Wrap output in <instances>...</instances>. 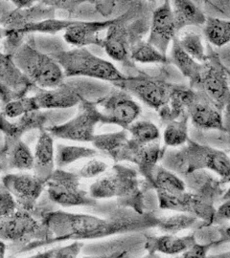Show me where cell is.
<instances>
[{"mask_svg": "<svg viewBox=\"0 0 230 258\" xmlns=\"http://www.w3.org/2000/svg\"><path fill=\"white\" fill-rule=\"evenodd\" d=\"M129 58L132 62L140 63H161L168 64L167 55H162L157 48L151 45L147 40H139L129 51Z\"/></svg>", "mask_w": 230, "mask_h": 258, "instance_id": "e575fe53", "label": "cell"}, {"mask_svg": "<svg viewBox=\"0 0 230 258\" xmlns=\"http://www.w3.org/2000/svg\"><path fill=\"white\" fill-rule=\"evenodd\" d=\"M15 9L12 1H0V26L10 13Z\"/></svg>", "mask_w": 230, "mask_h": 258, "instance_id": "c3c4849f", "label": "cell"}, {"mask_svg": "<svg viewBox=\"0 0 230 258\" xmlns=\"http://www.w3.org/2000/svg\"><path fill=\"white\" fill-rule=\"evenodd\" d=\"M97 155L98 151L94 148L58 144L56 147L55 165L57 168L64 169V167L73 164L76 161L89 159Z\"/></svg>", "mask_w": 230, "mask_h": 258, "instance_id": "f546056e", "label": "cell"}, {"mask_svg": "<svg viewBox=\"0 0 230 258\" xmlns=\"http://www.w3.org/2000/svg\"><path fill=\"white\" fill-rule=\"evenodd\" d=\"M36 110H38V107H37L36 100L33 96L32 97L26 96L18 100H14L2 107V111L8 120L18 119L29 112Z\"/></svg>", "mask_w": 230, "mask_h": 258, "instance_id": "ab89813d", "label": "cell"}, {"mask_svg": "<svg viewBox=\"0 0 230 258\" xmlns=\"http://www.w3.org/2000/svg\"><path fill=\"white\" fill-rule=\"evenodd\" d=\"M4 133L0 130V156H1V153H2V150H3V147H4Z\"/></svg>", "mask_w": 230, "mask_h": 258, "instance_id": "816d5d0a", "label": "cell"}, {"mask_svg": "<svg viewBox=\"0 0 230 258\" xmlns=\"http://www.w3.org/2000/svg\"><path fill=\"white\" fill-rule=\"evenodd\" d=\"M205 258H229V252L226 251L224 253H221L219 255H212V256H206Z\"/></svg>", "mask_w": 230, "mask_h": 258, "instance_id": "f5cc1de1", "label": "cell"}, {"mask_svg": "<svg viewBox=\"0 0 230 258\" xmlns=\"http://www.w3.org/2000/svg\"><path fill=\"white\" fill-rule=\"evenodd\" d=\"M81 178L78 174L56 168L46 183L48 199L63 207H91L97 204L89 194L80 186Z\"/></svg>", "mask_w": 230, "mask_h": 258, "instance_id": "30bf717a", "label": "cell"}, {"mask_svg": "<svg viewBox=\"0 0 230 258\" xmlns=\"http://www.w3.org/2000/svg\"><path fill=\"white\" fill-rule=\"evenodd\" d=\"M18 210V205L8 189L0 182V220L14 214Z\"/></svg>", "mask_w": 230, "mask_h": 258, "instance_id": "7bdbcfd3", "label": "cell"}, {"mask_svg": "<svg viewBox=\"0 0 230 258\" xmlns=\"http://www.w3.org/2000/svg\"><path fill=\"white\" fill-rule=\"evenodd\" d=\"M206 18L229 20L230 1H195Z\"/></svg>", "mask_w": 230, "mask_h": 258, "instance_id": "b9f144b4", "label": "cell"}, {"mask_svg": "<svg viewBox=\"0 0 230 258\" xmlns=\"http://www.w3.org/2000/svg\"><path fill=\"white\" fill-rule=\"evenodd\" d=\"M129 134L127 129H122L117 132L98 134L92 140L94 148L102 152L108 154V156L113 159L121 148H123L129 141Z\"/></svg>", "mask_w": 230, "mask_h": 258, "instance_id": "1f68e13d", "label": "cell"}, {"mask_svg": "<svg viewBox=\"0 0 230 258\" xmlns=\"http://www.w3.org/2000/svg\"><path fill=\"white\" fill-rule=\"evenodd\" d=\"M108 165L101 160L92 159L80 169L78 175L80 178L90 179L105 173L108 170Z\"/></svg>", "mask_w": 230, "mask_h": 258, "instance_id": "ee69618b", "label": "cell"}, {"mask_svg": "<svg viewBox=\"0 0 230 258\" xmlns=\"http://www.w3.org/2000/svg\"><path fill=\"white\" fill-rule=\"evenodd\" d=\"M230 217V202L229 199L223 201V203L215 211L212 224H216L221 221H228Z\"/></svg>", "mask_w": 230, "mask_h": 258, "instance_id": "bcb514c9", "label": "cell"}, {"mask_svg": "<svg viewBox=\"0 0 230 258\" xmlns=\"http://www.w3.org/2000/svg\"><path fill=\"white\" fill-rule=\"evenodd\" d=\"M37 1L33 0H13L12 3L16 9L24 10L31 8L36 4Z\"/></svg>", "mask_w": 230, "mask_h": 258, "instance_id": "681fc988", "label": "cell"}, {"mask_svg": "<svg viewBox=\"0 0 230 258\" xmlns=\"http://www.w3.org/2000/svg\"><path fill=\"white\" fill-rule=\"evenodd\" d=\"M148 185L156 191L175 194L186 190L183 180L162 166H156L147 182Z\"/></svg>", "mask_w": 230, "mask_h": 258, "instance_id": "83f0119b", "label": "cell"}, {"mask_svg": "<svg viewBox=\"0 0 230 258\" xmlns=\"http://www.w3.org/2000/svg\"><path fill=\"white\" fill-rule=\"evenodd\" d=\"M113 85L131 97H135L149 107L159 112L168 105L176 84L153 78L146 74L128 77Z\"/></svg>", "mask_w": 230, "mask_h": 258, "instance_id": "9c48e42d", "label": "cell"}, {"mask_svg": "<svg viewBox=\"0 0 230 258\" xmlns=\"http://www.w3.org/2000/svg\"><path fill=\"white\" fill-rule=\"evenodd\" d=\"M6 249H7L6 244H5L3 241L0 240V258H5Z\"/></svg>", "mask_w": 230, "mask_h": 258, "instance_id": "f907efd6", "label": "cell"}, {"mask_svg": "<svg viewBox=\"0 0 230 258\" xmlns=\"http://www.w3.org/2000/svg\"><path fill=\"white\" fill-rule=\"evenodd\" d=\"M158 223L157 228L166 234L175 235L180 231L190 229L199 221L197 217L187 213L177 212L168 217H157Z\"/></svg>", "mask_w": 230, "mask_h": 258, "instance_id": "d590c367", "label": "cell"}, {"mask_svg": "<svg viewBox=\"0 0 230 258\" xmlns=\"http://www.w3.org/2000/svg\"><path fill=\"white\" fill-rule=\"evenodd\" d=\"M102 121V114L97 103L83 100L71 119L64 123L48 129L47 132L53 138L67 141L91 143L95 136L96 125Z\"/></svg>", "mask_w": 230, "mask_h": 258, "instance_id": "ba28073f", "label": "cell"}, {"mask_svg": "<svg viewBox=\"0 0 230 258\" xmlns=\"http://www.w3.org/2000/svg\"><path fill=\"white\" fill-rule=\"evenodd\" d=\"M175 39L184 52L197 62L202 63L206 59V51L203 45V36L198 30L185 28L176 34Z\"/></svg>", "mask_w": 230, "mask_h": 258, "instance_id": "f1b7e54d", "label": "cell"}, {"mask_svg": "<svg viewBox=\"0 0 230 258\" xmlns=\"http://www.w3.org/2000/svg\"><path fill=\"white\" fill-rule=\"evenodd\" d=\"M206 59L192 81L190 88L205 94L221 109L229 105V70L222 64L210 44L206 46Z\"/></svg>", "mask_w": 230, "mask_h": 258, "instance_id": "52a82bcc", "label": "cell"}, {"mask_svg": "<svg viewBox=\"0 0 230 258\" xmlns=\"http://www.w3.org/2000/svg\"><path fill=\"white\" fill-rule=\"evenodd\" d=\"M152 189L142 181L133 166L115 165L107 174L90 185L89 195L95 200L116 198L120 207L128 208L139 214L145 213L146 190Z\"/></svg>", "mask_w": 230, "mask_h": 258, "instance_id": "3957f363", "label": "cell"}, {"mask_svg": "<svg viewBox=\"0 0 230 258\" xmlns=\"http://www.w3.org/2000/svg\"><path fill=\"white\" fill-rule=\"evenodd\" d=\"M167 57L169 63L175 65L185 78L189 79V82L193 80L200 70L201 63L197 62L190 55L184 52L178 45L175 37L172 41L170 55H167Z\"/></svg>", "mask_w": 230, "mask_h": 258, "instance_id": "d6a6232c", "label": "cell"}, {"mask_svg": "<svg viewBox=\"0 0 230 258\" xmlns=\"http://www.w3.org/2000/svg\"><path fill=\"white\" fill-rule=\"evenodd\" d=\"M164 152L165 148H161L157 141L148 145H139L129 139L112 160L115 162L128 161L134 164L137 166L139 174L143 176L144 180L147 182L153 169L162 158Z\"/></svg>", "mask_w": 230, "mask_h": 258, "instance_id": "e0dca14e", "label": "cell"}, {"mask_svg": "<svg viewBox=\"0 0 230 258\" xmlns=\"http://www.w3.org/2000/svg\"><path fill=\"white\" fill-rule=\"evenodd\" d=\"M29 44L51 56L62 68L65 78H88L113 84L124 81L127 76L110 61L91 53L86 47L65 49L60 39L31 34Z\"/></svg>", "mask_w": 230, "mask_h": 258, "instance_id": "7a4b0ae2", "label": "cell"}, {"mask_svg": "<svg viewBox=\"0 0 230 258\" xmlns=\"http://www.w3.org/2000/svg\"><path fill=\"white\" fill-rule=\"evenodd\" d=\"M203 33L210 45L221 48L229 43L230 21L223 19L206 18Z\"/></svg>", "mask_w": 230, "mask_h": 258, "instance_id": "4dcf8cb0", "label": "cell"}, {"mask_svg": "<svg viewBox=\"0 0 230 258\" xmlns=\"http://www.w3.org/2000/svg\"><path fill=\"white\" fill-rule=\"evenodd\" d=\"M0 130L9 136H15V126L13 121H10L4 115L2 108L0 107Z\"/></svg>", "mask_w": 230, "mask_h": 258, "instance_id": "7dc6e473", "label": "cell"}, {"mask_svg": "<svg viewBox=\"0 0 230 258\" xmlns=\"http://www.w3.org/2000/svg\"><path fill=\"white\" fill-rule=\"evenodd\" d=\"M96 103L101 112L102 124H115L123 129L128 128L142 112L129 93L117 87H113Z\"/></svg>", "mask_w": 230, "mask_h": 258, "instance_id": "7c38bea8", "label": "cell"}, {"mask_svg": "<svg viewBox=\"0 0 230 258\" xmlns=\"http://www.w3.org/2000/svg\"><path fill=\"white\" fill-rule=\"evenodd\" d=\"M128 14L117 18L108 28L107 36L103 38L102 47L112 59L126 64L131 65L129 51L133 45V40L129 27Z\"/></svg>", "mask_w": 230, "mask_h": 258, "instance_id": "d6986e66", "label": "cell"}, {"mask_svg": "<svg viewBox=\"0 0 230 258\" xmlns=\"http://www.w3.org/2000/svg\"><path fill=\"white\" fill-rule=\"evenodd\" d=\"M186 113L195 128L224 132L222 111L205 94L190 88Z\"/></svg>", "mask_w": 230, "mask_h": 258, "instance_id": "9a60e30c", "label": "cell"}, {"mask_svg": "<svg viewBox=\"0 0 230 258\" xmlns=\"http://www.w3.org/2000/svg\"><path fill=\"white\" fill-rule=\"evenodd\" d=\"M162 165L174 173L183 176L199 170H212L228 183L230 176L229 156L223 150L202 145L192 139L179 149L167 150L160 159Z\"/></svg>", "mask_w": 230, "mask_h": 258, "instance_id": "277c9868", "label": "cell"}, {"mask_svg": "<svg viewBox=\"0 0 230 258\" xmlns=\"http://www.w3.org/2000/svg\"><path fill=\"white\" fill-rule=\"evenodd\" d=\"M33 153L22 138L5 135L4 147L0 156V172L12 169L33 170Z\"/></svg>", "mask_w": 230, "mask_h": 258, "instance_id": "44dd1931", "label": "cell"}, {"mask_svg": "<svg viewBox=\"0 0 230 258\" xmlns=\"http://www.w3.org/2000/svg\"><path fill=\"white\" fill-rule=\"evenodd\" d=\"M134 1H88L92 9L106 20H112L125 15Z\"/></svg>", "mask_w": 230, "mask_h": 258, "instance_id": "f35d334b", "label": "cell"}, {"mask_svg": "<svg viewBox=\"0 0 230 258\" xmlns=\"http://www.w3.org/2000/svg\"><path fill=\"white\" fill-rule=\"evenodd\" d=\"M73 21L74 20H70V19H45L40 22L29 24L27 26L20 29L19 32H17V34H21V35L26 36L30 34L35 35L36 33H37V34L55 36L56 34H58L59 32L65 31L66 28L72 24Z\"/></svg>", "mask_w": 230, "mask_h": 258, "instance_id": "8d00e7d4", "label": "cell"}, {"mask_svg": "<svg viewBox=\"0 0 230 258\" xmlns=\"http://www.w3.org/2000/svg\"><path fill=\"white\" fill-rule=\"evenodd\" d=\"M170 3L175 20L176 34L185 28L203 27L206 17L195 1L175 0Z\"/></svg>", "mask_w": 230, "mask_h": 258, "instance_id": "4316f807", "label": "cell"}, {"mask_svg": "<svg viewBox=\"0 0 230 258\" xmlns=\"http://www.w3.org/2000/svg\"><path fill=\"white\" fill-rule=\"evenodd\" d=\"M56 19V10L47 5L45 1H37L28 9L13 10L1 24L6 33H17L29 24L40 22L45 19Z\"/></svg>", "mask_w": 230, "mask_h": 258, "instance_id": "603a6c76", "label": "cell"}, {"mask_svg": "<svg viewBox=\"0 0 230 258\" xmlns=\"http://www.w3.org/2000/svg\"><path fill=\"white\" fill-rule=\"evenodd\" d=\"M119 207L105 218L92 214L72 212H49L42 215L41 222L50 232L51 237L43 241H35L23 250L38 248L42 245L67 240H92L104 238L114 234L157 228L158 219L153 212L139 214L136 212Z\"/></svg>", "mask_w": 230, "mask_h": 258, "instance_id": "6da1fadb", "label": "cell"}, {"mask_svg": "<svg viewBox=\"0 0 230 258\" xmlns=\"http://www.w3.org/2000/svg\"><path fill=\"white\" fill-rule=\"evenodd\" d=\"M139 258H161L157 253H153V252H148V254H146L145 256H142V257Z\"/></svg>", "mask_w": 230, "mask_h": 258, "instance_id": "db71d44e", "label": "cell"}, {"mask_svg": "<svg viewBox=\"0 0 230 258\" xmlns=\"http://www.w3.org/2000/svg\"><path fill=\"white\" fill-rule=\"evenodd\" d=\"M84 244L81 241H74L72 244L65 247L49 249L28 258H77ZM82 258H103V256H83Z\"/></svg>", "mask_w": 230, "mask_h": 258, "instance_id": "60d3db41", "label": "cell"}, {"mask_svg": "<svg viewBox=\"0 0 230 258\" xmlns=\"http://www.w3.org/2000/svg\"><path fill=\"white\" fill-rule=\"evenodd\" d=\"M198 242L194 234L177 236L164 234L160 236H146L144 249L148 252L163 253L167 255H178L191 249Z\"/></svg>", "mask_w": 230, "mask_h": 258, "instance_id": "d4e9b609", "label": "cell"}, {"mask_svg": "<svg viewBox=\"0 0 230 258\" xmlns=\"http://www.w3.org/2000/svg\"><path fill=\"white\" fill-rule=\"evenodd\" d=\"M131 140L139 145H148L157 141L160 137L159 129L150 120H135L127 128Z\"/></svg>", "mask_w": 230, "mask_h": 258, "instance_id": "74e56055", "label": "cell"}, {"mask_svg": "<svg viewBox=\"0 0 230 258\" xmlns=\"http://www.w3.org/2000/svg\"><path fill=\"white\" fill-rule=\"evenodd\" d=\"M209 248L210 245H200L197 243L191 249L181 253L182 255L175 258H205Z\"/></svg>", "mask_w": 230, "mask_h": 258, "instance_id": "f6af8a7d", "label": "cell"}, {"mask_svg": "<svg viewBox=\"0 0 230 258\" xmlns=\"http://www.w3.org/2000/svg\"><path fill=\"white\" fill-rule=\"evenodd\" d=\"M111 86L88 78H65L53 89L34 87L32 92L38 109H70L83 100L97 102L111 91Z\"/></svg>", "mask_w": 230, "mask_h": 258, "instance_id": "5b68a950", "label": "cell"}, {"mask_svg": "<svg viewBox=\"0 0 230 258\" xmlns=\"http://www.w3.org/2000/svg\"><path fill=\"white\" fill-rule=\"evenodd\" d=\"M1 183L14 197L18 209L32 212L45 189V183L29 173H9L2 177Z\"/></svg>", "mask_w": 230, "mask_h": 258, "instance_id": "4fadbf2b", "label": "cell"}, {"mask_svg": "<svg viewBox=\"0 0 230 258\" xmlns=\"http://www.w3.org/2000/svg\"><path fill=\"white\" fill-rule=\"evenodd\" d=\"M34 156L33 170L43 183H47L55 171V147L53 137L45 131H39Z\"/></svg>", "mask_w": 230, "mask_h": 258, "instance_id": "cb8c5ba5", "label": "cell"}, {"mask_svg": "<svg viewBox=\"0 0 230 258\" xmlns=\"http://www.w3.org/2000/svg\"><path fill=\"white\" fill-rule=\"evenodd\" d=\"M35 85L22 74L11 56L0 51V103L1 108L8 102L26 97Z\"/></svg>", "mask_w": 230, "mask_h": 258, "instance_id": "2e32d148", "label": "cell"}, {"mask_svg": "<svg viewBox=\"0 0 230 258\" xmlns=\"http://www.w3.org/2000/svg\"><path fill=\"white\" fill-rule=\"evenodd\" d=\"M51 237L43 223L32 212L18 209L9 217L0 220V240L11 243L30 244Z\"/></svg>", "mask_w": 230, "mask_h": 258, "instance_id": "8fae6325", "label": "cell"}, {"mask_svg": "<svg viewBox=\"0 0 230 258\" xmlns=\"http://www.w3.org/2000/svg\"><path fill=\"white\" fill-rule=\"evenodd\" d=\"M188 120V114L184 113L178 119L167 123L163 132V142L166 147L180 148L186 144L189 139Z\"/></svg>", "mask_w": 230, "mask_h": 258, "instance_id": "836d02e7", "label": "cell"}, {"mask_svg": "<svg viewBox=\"0 0 230 258\" xmlns=\"http://www.w3.org/2000/svg\"><path fill=\"white\" fill-rule=\"evenodd\" d=\"M186 182H184L186 188L189 191L196 194L206 203L214 206L216 199L221 194V183L217 178L212 176L205 170L195 171L191 174L185 176ZM184 179V180H185Z\"/></svg>", "mask_w": 230, "mask_h": 258, "instance_id": "484cf974", "label": "cell"}, {"mask_svg": "<svg viewBox=\"0 0 230 258\" xmlns=\"http://www.w3.org/2000/svg\"><path fill=\"white\" fill-rule=\"evenodd\" d=\"M150 35L147 42L167 55L170 43L176 36L175 20L170 1H164L155 8L150 23Z\"/></svg>", "mask_w": 230, "mask_h": 258, "instance_id": "ac0fdd59", "label": "cell"}, {"mask_svg": "<svg viewBox=\"0 0 230 258\" xmlns=\"http://www.w3.org/2000/svg\"><path fill=\"white\" fill-rule=\"evenodd\" d=\"M115 19L104 21L74 20L72 24L65 29L64 39L66 43L76 46V48L88 45L102 47L103 38L99 37V33L104 30H108Z\"/></svg>", "mask_w": 230, "mask_h": 258, "instance_id": "7402d4cb", "label": "cell"}, {"mask_svg": "<svg viewBox=\"0 0 230 258\" xmlns=\"http://www.w3.org/2000/svg\"><path fill=\"white\" fill-rule=\"evenodd\" d=\"M2 38H5V31L4 29L0 26V39Z\"/></svg>", "mask_w": 230, "mask_h": 258, "instance_id": "11a10c76", "label": "cell"}, {"mask_svg": "<svg viewBox=\"0 0 230 258\" xmlns=\"http://www.w3.org/2000/svg\"><path fill=\"white\" fill-rule=\"evenodd\" d=\"M156 194L160 209L191 214L198 219H202L205 226L211 225L216 209L196 194L187 190L175 194L161 191H156Z\"/></svg>", "mask_w": 230, "mask_h": 258, "instance_id": "5bb4252c", "label": "cell"}, {"mask_svg": "<svg viewBox=\"0 0 230 258\" xmlns=\"http://www.w3.org/2000/svg\"><path fill=\"white\" fill-rule=\"evenodd\" d=\"M72 108L70 109H38L32 111L13 121L15 126V136L22 138L33 130L47 131L48 129L60 125L73 117Z\"/></svg>", "mask_w": 230, "mask_h": 258, "instance_id": "ffe728a7", "label": "cell"}, {"mask_svg": "<svg viewBox=\"0 0 230 258\" xmlns=\"http://www.w3.org/2000/svg\"><path fill=\"white\" fill-rule=\"evenodd\" d=\"M10 56L19 71L39 89H53L65 81L64 72L55 60L25 40Z\"/></svg>", "mask_w": 230, "mask_h": 258, "instance_id": "8992f818", "label": "cell"}]
</instances>
